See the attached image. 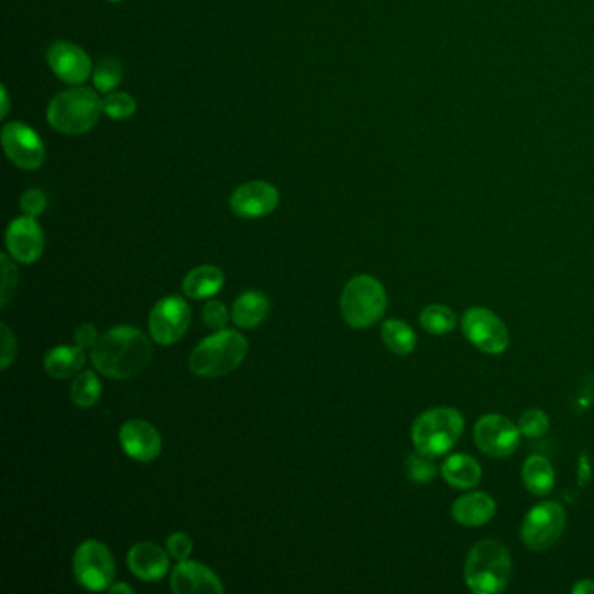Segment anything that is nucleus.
Listing matches in <instances>:
<instances>
[{"mask_svg":"<svg viewBox=\"0 0 594 594\" xmlns=\"http://www.w3.org/2000/svg\"><path fill=\"white\" fill-rule=\"evenodd\" d=\"M91 361L96 370L105 377H136L152 361V344L149 338L135 326H115L98 338Z\"/></svg>","mask_w":594,"mask_h":594,"instance_id":"obj_1","label":"nucleus"},{"mask_svg":"<svg viewBox=\"0 0 594 594\" xmlns=\"http://www.w3.org/2000/svg\"><path fill=\"white\" fill-rule=\"evenodd\" d=\"M103 114L102 100L93 89L74 86L54 96L48 107L49 126L63 135L79 136L95 128Z\"/></svg>","mask_w":594,"mask_h":594,"instance_id":"obj_2","label":"nucleus"},{"mask_svg":"<svg viewBox=\"0 0 594 594\" xmlns=\"http://www.w3.org/2000/svg\"><path fill=\"white\" fill-rule=\"evenodd\" d=\"M513 572V561L506 547L497 540H481L467 556L464 577L467 588L476 594H495L506 589Z\"/></svg>","mask_w":594,"mask_h":594,"instance_id":"obj_3","label":"nucleus"},{"mask_svg":"<svg viewBox=\"0 0 594 594\" xmlns=\"http://www.w3.org/2000/svg\"><path fill=\"white\" fill-rule=\"evenodd\" d=\"M248 340L234 330L216 331L204 338L190 354V370L197 377L216 378L229 375L248 354Z\"/></svg>","mask_w":594,"mask_h":594,"instance_id":"obj_4","label":"nucleus"},{"mask_svg":"<svg viewBox=\"0 0 594 594\" xmlns=\"http://www.w3.org/2000/svg\"><path fill=\"white\" fill-rule=\"evenodd\" d=\"M464 431V417L459 410L441 406L422 413L413 422L412 439L417 452L431 459L441 457L457 445Z\"/></svg>","mask_w":594,"mask_h":594,"instance_id":"obj_5","label":"nucleus"},{"mask_svg":"<svg viewBox=\"0 0 594 594\" xmlns=\"http://www.w3.org/2000/svg\"><path fill=\"white\" fill-rule=\"evenodd\" d=\"M340 309L345 323L352 328L363 330L373 326L384 316L387 309V293L375 277H352L342 291Z\"/></svg>","mask_w":594,"mask_h":594,"instance_id":"obj_6","label":"nucleus"},{"mask_svg":"<svg viewBox=\"0 0 594 594\" xmlns=\"http://www.w3.org/2000/svg\"><path fill=\"white\" fill-rule=\"evenodd\" d=\"M567 527L565 509L553 500H544L528 511L521 523V540L532 551H544L556 544Z\"/></svg>","mask_w":594,"mask_h":594,"instance_id":"obj_7","label":"nucleus"},{"mask_svg":"<svg viewBox=\"0 0 594 594\" xmlns=\"http://www.w3.org/2000/svg\"><path fill=\"white\" fill-rule=\"evenodd\" d=\"M74 575L82 588L105 591L114 584L115 561L105 544L86 540L74 554Z\"/></svg>","mask_w":594,"mask_h":594,"instance_id":"obj_8","label":"nucleus"},{"mask_svg":"<svg viewBox=\"0 0 594 594\" xmlns=\"http://www.w3.org/2000/svg\"><path fill=\"white\" fill-rule=\"evenodd\" d=\"M467 340L486 354H502L509 347V331L504 321L485 307H473L462 318Z\"/></svg>","mask_w":594,"mask_h":594,"instance_id":"obj_9","label":"nucleus"},{"mask_svg":"<svg viewBox=\"0 0 594 594\" xmlns=\"http://www.w3.org/2000/svg\"><path fill=\"white\" fill-rule=\"evenodd\" d=\"M520 429L500 413L483 415L474 426V441L488 457L504 459L520 445Z\"/></svg>","mask_w":594,"mask_h":594,"instance_id":"obj_10","label":"nucleus"},{"mask_svg":"<svg viewBox=\"0 0 594 594\" xmlns=\"http://www.w3.org/2000/svg\"><path fill=\"white\" fill-rule=\"evenodd\" d=\"M2 147L7 159L25 171L41 168L46 159L41 136L20 121L7 122L2 128Z\"/></svg>","mask_w":594,"mask_h":594,"instance_id":"obj_11","label":"nucleus"},{"mask_svg":"<svg viewBox=\"0 0 594 594\" xmlns=\"http://www.w3.org/2000/svg\"><path fill=\"white\" fill-rule=\"evenodd\" d=\"M190 319V307L183 298H162L150 311V337L159 345L176 344L189 330Z\"/></svg>","mask_w":594,"mask_h":594,"instance_id":"obj_12","label":"nucleus"},{"mask_svg":"<svg viewBox=\"0 0 594 594\" xmlns=\"http://www.w3.org/2000/svg\"><path fill=\"white\" fill-rule=\"evenodd\" d=\"M53 74L70 86H81L93 74V63L84 49L70 42H53L46 51Z\"/></svg>","mask_w":594,"mask_h":594,"instance_id":"obj_13","label":"nucleus"},{"mask_svg":"<svg viewBox=\"0 0 594 594\" xmlns=\"http://www.w3.org/2000/svg\"><path fill=\"white\" fill-rule=\"evenodd\" d=\"M7 253L20 264H35L44 251V232L34 216H20L6 230Z\"/></svg>","mask_w":594,"mask_h":594,"instance_id":"obj_14","label":"nucleus"},{"mask_svg":"<svg viewBox=\"0 0 594 594\" xmlns=\"http://www.w3.org/2000/svg\"><path fill=\"white\" fill-rule=\"evenodd\" d=\"M279 190L270 183L255 180L237 187L230 196V210L241 218H262L276 210Z\"/></svg>","mask_w":594,"mask_h":594,"instance_id":"obj_15","label":"nucleus"},{"mask_svg":"<svg viewBox=\"0 0 594 594\" xmlns=\"http://www.w3.org/2000/svg\"><path fill=\"white\" fill-rule=\"evenodd\" d=\"M119 441L124 453L136 462H152L161 453V434L147 420L133 419L122 424Z\"/></svg>","mask_w":594,"mask_h":594,"instance_id":"obj_16","label":"nucleus"},{"mask_svg":"<svg viewBox=\"0 0 594 594\" xmlns=\"http://www.w3.org/2000/svg\"><path fill=\"white\" fill-rule=\"evenodd\" d=\"M171 589L176 594L223 593L222 582L215 572L199 561H178L171 574Z\"/></svg>","mask_w":594,"mask_h":594,"instance_id":"obj_17","label":"nucleus"},{"mask_svg":"<svg viewBox=\"0 0 594 594\" xmlns=\"http://www.w3.org/2000/svg\"><path fill=\"white\" fill-rule=\"evenodd\" d=\"M128 567L142 581H161L168 574V554L154 542H138L129 549Z\"/></svg>","mask_w":594,"mask_h":594,"instance_id":"obj_18","label":"nucleus"},{"mask_svg":"<svg viewBox=\"0 0 594 594\" xmlns=\"http://www.w3.org/2000/svg\"><path fill=\"white\" fill-rule=\"evenodd\" d=\"M495 509V500L488 493H466L453 502L452 516L462 527H483L495 516Z\"/></svg>","mask_w":594,"mask_h":594,"instance_id":"obj_19","label":"nucleus"},{"mask_svg":"<svg viewBox=\"0 0 594 594\" xmlns=\"http://www.w3.org/2000/svg\"><path fill=\"white\" fill-rule=\"evenodd\" d=\"M269 316V300L260 291H246L232 305L230 318L237 328L251 330L264 323Z\"/></svg>","mask_w":594,"mask_h":594,"instance_id":"obj_20","label":"nucleus"},{"mask_svg":"<svg viewBox=\"0 0 594 594\" xmlns=\"http://www.w3.org/2000/svg\"><path fill=\"white\" fill-rule=\"evenodd\" d=\"M441 474L448 485L459 490L474 488L481 481V466L478 460L466 453H453L441 466Z\"/></svg>","mask_w":594,"mask_h":594,"instance_id":"obj_21","label":"nucleus"},{"mask_svg":"<svg viewBox=\"0 0 594 594\" xmlns=\"http://www.w3.org/2000/svg\"><path fill=\"white\" fill-rule=\"evenodd\" d=\"M223 283L225 277L222 270L215 265H201L185 276L182 288L183 293L192 300H204L222 290Z\"/></svg>","mask_w":594,"mask_h":594,"instance_id":"obj_22","label":"nucleus"},{"mask_svg":"<svg viewBox=\"0 0 594 594\" xmlns=\"http://www.w3.org/2000/svg\"><path fill=\"white\" fill-rule=\"evenodd\" d=\"M84 365H86V354L79 345H75V347H67V345L54 347L44 359L46 372L51 377L58 378V380L74 377V375L81 372Z\"/></svg>","mask_w":594,"mask_h":594,"instance_id":"obj_23","label":"nucleus"},{"mask_svg":"<svg viewBox=\"0 0 594 594\" xmlns=\"http://www.w3.org/2000/svg\"><path fill=\"white\" fill-rule=\"evenodd\" d=\"M521 478L528 488V492L534 493L537 497H544L554 488V469L551 462L542 457V455H530L523 469H521Z\"/></svg>","mask_w":594,"mask_h":594,"instance_id":"obj_24","label":"nucleus"},{"mask_svg":"<svg viewBox=\"0 0 594 594\" xmlns=\"http://www.w3.org/2000/svg\"><path fill=\"white\" fill-rule=\"evenodd\" d=\"M382 340L387 345V349H391L394 354L399 356H406L415 349L417 345V335L412 330L410 324L399 319H387L384 326H382Z\"/></svg>","mask_w":594,"mask_h":594,"instance_id":"obj_25","label":"nucleus"},{"mask_svg":"<svg viewBox=\"0 0 594 594\" xmlns=\"http://www.w3.org/2000/svg\"><path fill=\"white\" fill-rule=\"evenodd\" d=\"M102 384L93 372H82L75 377L74 384L70 387V398L75 405L81 408H91L100 401Z\"/></svg>","mask_w":594,"mask_h":594,"instance_id":"obj_26","label":"nucleus"},{"mask_svg":"<svg viewBox=\"0 0 594 594\" xmlns=\"http://www.w3.org/2000/svg\"><path fill=\"white\" fill-rule=\"evenodd\" d=\"M420 324L431 335H446L455 328V312L446 305H427L420 312Z\"/></svg>","mask_w":594,"mask_h":594,"instance_id":"obj_27","label":"nucleus"},{"mask_svg":"<svg viewBox=\"0 0 594 594\" xmlns=\"http://www.w3.org/2000/svg\"><path fill=\"white\" fill-rule=\"evenodd\" d=\"M121 61L117 58H103L93 70V84L98 93H112L122 81Z\"/></svg>","mask_w":594,"mask_h":594,"instance_id":"obj_28","label":"nucleus"},{"mask_svg":"<svg viewBox=\"0 0 594 594\" xmlns=\"http://www.w3.org/2000/svg\"><path fill=\"white\" fill-rule=\"evenodd\" d=\"M136 108H138L136 100L129 93H119V91L114 93L112 91L102 100L103 114L114 121H126L129 117H133Z\"/></svg>","mask_w":594,"mask_h":594,"instance_id":"obj_29","label":"nucleus"},{"mask_svg":"<svg viewBox=\"0 0 594 594\" xmlns=\"http://www.w3.org/2000/svg\"><path fill=\"white\" fill-rule=\"evenodd\" d=\"M406 474L413 483L427 485L436 476V466L432 464L431 457L424 453H410L406 459Z\"/></svg>","mask_w":594,"mask_h":594,"instance_id":"obj_30","label":"nucleus"},{"mask_svg":"<svg viewBox=\"0 0 594 594\" xmlns=\"http://www.w3.org/2000/svg\"><path fill=\"white\" fill-rule=\"evenodd\" d=\"M518 429L527 438H542L549 429V417L544 410L532 408L521 415Z\"/></svg>","mask_w":594,"mask_h":594,"instance_id":"obj_31","label":"nucleus"},{"mask_svg":"<svg viewBox=\"0 0 594 594\" xmlns=\"http://www.w3.org/2000/svg\"><path fill=\"white\" fill-rule=\"evenodd\" d=\"M11 255L2 253L0 255V264H2V290H0V305L6 307L9 304V298L16 290V283H18V269L16 265L11 262Z\"/></svg>","mask_w":594,"mask_h":594,"instance_id":"obj_32","label":"nucleus"},{"mask_svg":"<svg viewBox=\"0 0 594 594\" xmlns=\"http://www.w3.org/2000/svg\"><path fill=\"white\" fill-rule=\"evenodd\" d=\"M230 314L227 307L218 302V300H210L208 304L203 307V321L211 330H227V324L230 321Z\"/></svg>","mask_w":594,"mask_h":594,"instance_id":"obj_33","label":"nucleus"},{"mask_svg":"<svg viewBox=\"0 0 594 594\" xmlns=\"http://www.w3.org/2000/svg\"><path fill=\"white\" fill-rule=\"evenodd\" d=\"M21 211L28 216H41L48 208V197L39 189H30L21 196Z\"/></svg>","mask_w":594,"mask_h":594,"instance_id":"obj_34","label":"nucleus"},{"mask_svg":"<svg viewBox=\"0 0 594 594\" xmlns=\"http://www.w3.org/2000/svg\"><path fill=\"white\" fill-rule=\"evenodd\" d=\"M192 551H194V542L190 539V535L183 532L169 535L168 553L171 554V558L178 561L189 560Z\"/></svg>","mask_w":594,"mask_h":594,"instance_id":"obj_35","label":"nucleus"},{"mask_svg":"<svg viewBox=\"0 0 594 594\" xmlns=\"http://www.w3.org/2000/svg\"><path fill=\"white\" fill-rule=\"evenodd\" d=\"M0 330H2V358H0V366L2 370H7L9 365L13 363L16 358V337L13 335V331L7 328L6 323L0 324Z\"/></svg>","mask_w":594,"mask_h":594,"instance_id":"obj_36","label":"nucleus"},{"mask_svg":"<svg viewBox=\"0 0 594 594\" xmlns=\"http://www.w3.org/2000/svg\"><path fill=\"white\" fill-rule=\"evenodd\" d=\"M98 330H96L93 324H81L77 330H75V344L82 347V349H93L96 342H98Z\"/></svg>","mask_w":594,"mask_h":594,"instance_id":"obj_37","label":"nucleus"},{"mask_svg":"<svg viewBox=\"0 0 594 594\" xmlns=\"http://www.w3.org/2000/svg\"><path fill=\"white\" fill-rule=\"evenodd\" d=\"M572 593L574 594H594V581H589V579H584V581H579L575 584L574 588H572Z\"/></svg>","mask_w":594,"mask_h":594,"instance_id":"obj_38","label":"nucleus"},{"mask_svg":"<svg viewBox=\"0 0 594 594\" xmlns=\"http://www.w3.org/2000/svg\"><path fill=\"white\" fill-rule=\"evenodd\" d=\"M0 102H2V108H0V119L4 121V119L7 117V114H9V105H11V103H9V95H7L6 86H2V100H0Z\"/></svg>","mask_w":594,"mask_h":594,"instance_id":"obj_39","label":"nucleus"},{"mask_svg":"<svg viewBox=\"0 0 594 594\" xmlns=\"http://www.w3.org/2000/svg\"><path fill=\"white\" fill-rule=\"evenodd\" d=\"M108 591H110V593H129V594H133L135 593V589L131 588V586H129V584H112V586H110V589H108Z\"/></svg>","mask_w":594,"mask_h":594,"instance_id":"obj_40","label":"nucleus"},{"mask_svg":"<svg viewBox=\"0 0 594 594\" xmlns=\"http://www.w3.org/2000/svg\"><path fill=\"white\" fill-rule=\"evenodd\" d=\"M108 2H122V0H108Z\"/></svg>","mask_w":594,"mask_h":594,"instance_id":"obj_41","label":"nucleus"}]
</instances>
